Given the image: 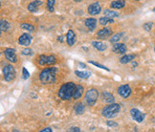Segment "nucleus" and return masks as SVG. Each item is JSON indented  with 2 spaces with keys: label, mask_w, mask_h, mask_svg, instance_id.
Masks as SVG:
<instances>
[{
  "label": "nucleus",
  "mask_w": 155,
  "mask_h": 132,
  "mask_svg": "<svg viewBox=\"0 0 155 132\" xmlns=\"http://www.w3.org/2000/svg\"><path fill=\"white\" fill-rule=\"evenodd\" d=\"M58 72V68L49 66L41 70L39 73V81L42 84H52L57 81V74Z\"/></svg>",
  "instance_id": "obj_1"
},
{
  "label": "nucleus",
  "mask_w": 155,
  "mask_h": 132,
  "mask_svg": "<svg viewBox=\"0 0 155 132\" xmlns=\"http://www.w3.org/2000/svg\"><path fill=\"white\" fill-rule=\"evenodd\" d=\"M76 89V84L72 81L63 83L58 91V98L62 101H71L73 99L74 92Z\"/></svg>",
  "instance_id": "obj_2"
},
{
  "label": "nucleus",
  "mask_w": 155,
  "mask_h": 132,
  "mask_svg": "<svg viewBox=\"0 0 155 132\" xmlns=\"http://www.w3.org/2000/svg\"><path fill=\"white\" fill-rule=\"evenodd\" d=\"M121 111V106L118 104H108V105L104 106L102 110V115L106 119H112L118 115V113Z\"/></svg>",
  "instance_id": "obj_3"
},
{
  "label": "nucleus",
  "mask_w": 155,
  "mask_h": 132,
  "mask_svg": "<svg viewBox=\"0 0 155 132\" xmlns=\"http://www.w3.org/2000/svg\"><path fill=\"white\" fill-rule=\"evenodd\" d=\"M3 79L5 81H13L16 77V71L12 64H5L3 66Z\"/></svg>",
  "instance_id": "obj_4"
},
{
  "label": "nucleus",
  "mask_w": 155,
  "mask_h": 132,
  "mask_svg": "<svg viewBox=\"0 0 155 132\" xmlns=\"http://www.w3.org/2000/svg\"><path fill=\"white\" fill-rule=\"evenodd\" d=\"M99 98V91L95 88H91L87 90V92L85 93V101L89 106H94L95 104L97 103Z\"/></svg>",
  "instance_id": "obj_5"
},
{
  "label": "nucleus",
  "mask_w": 155,
  "mask_h": 132,
  "mask_svg": "<svg viewBox=\"0 0 155 132\" xmlns=\"http://www.w3.org/2000/svg\"><path fill=\"white\" fill-rule=\"evenodd\" d=\"M38 63L40 66H53L54 64L57 63V58L51 55V56H45V55H40L38 58Z\"/></svg>",
  "instance_id": "obj_6"
},
{
  "label": "nucleus",
  "mask_w": 155,
  "mask_h": 132,
  "mask_svg": "<svg viewBox=\"0 0 155 132\" xmlns=\"http://www.w3.org/2000/svg\"><path fill=\"white\" fill-rule=\"evenodd\" d=\"M4 56H5V58L11 63H16L18 61L16 51L15 49H13V48H7V49H5Z\"/></svg>",
  "instance_id": "obj_7"
},
{
  "label": "nucleus",
  "mask_w": 155,
  "mask_h": 132,
  "mask_svg": "<svg viewBox=\"0 0 155 132\" xmlns=\"http://www.w3.org/2000/svg\"><path fill=\"white\" fill-rule=\"evenodd\" d=\"M117 92H118V94L120 95L122 98L127 99V98H129L130 96H131V93H132V89H131V87L128 84H124V85H121V86L118 87Z\"/></svg>",
  "instance_id": "obj_8"
},
{
  "label": "nucleus",
  "mask_w": 155,
  "mask_h": 132,
  "mask_svg": "<svg viewBox=\"0 0 155 132\" xmlns=\"http://www.w3.org/2000/svg\"><path fill=\"white\" fill-rule=\"evenodd\" d=\"M130 116H131V118H132L135 122L140 124V123H142L145 120L146 114L141 112L139 109H137V108H132V109L130 110Z\"/></svg>",
  "instance_id": "obj_9"
},
{
  "label": "nucleus",
  "mask_w": 155,
  "mask_h": 132,
  "mask_svg": "<svg viewBox=\"0 0 155 132\" xmlns=\"http://www.w3.org/2000/svg\"><path fill=\"white\" fill-rule=\"evenodd\" d=\"M32 40H33L32 35L28 33H24L18 38V43L22 46L29 47V45L32 43Z\"/></svg>",
  "instance_id": "obj_10"
},
{
  "label": "nucleus",
  "mask_w": 155,
  "mask_h": 132,
  "mask_svg": "<svg viewBox=\"0 0 155 132\" xmlns=\"http://www.w3.org/2000/svg\"><path fill=\"white\" fill-rule=\"evenodd\" d=\"M127 51V47L124 43H114L112 46V52L118 55H124Z\"/></svg>",
  "instance_id": "obj_11"
},
{
  "label": "nucleus",
  "mask_w": 155,
  "mask_h": 132,
  "mask_svg": "<svg viewBox=\"0 0 155 132\" xmlns=\"http://www.w3.org/2000/svg\"><path fill=\"white\" fill-rule=\"evenodd\" d=\"M87 12H88V14L91 15H97L102 12V7H101L99 2H94L88 6Z\"/></svg>",
  "instance_id": "obj_12"
},
{
  "label": "nucleus",
  "mask_w": 155,
  "mask_h": 132,
  "mask_svg": "<svg viewBox=\"0 0 155 132\" xmlns=\"http://www.w3.org/2000/svg\"><path fill=\"white\" fill-rule=\"evenodd\" d=\"M112 35V30L110 28H107V27H104L103 29H101L100 31L97 33V38H100V39H104L106 38L110 37Z\"/></svg>",
  "instance_id": "obj_13"
},
{
  "label": "nucleus",
  "mask_w": 155,
  "mask_h": 132,
  "mask_svg": "<svg viewBox=\"0 0 155 132\" xmlns=\"http://www.w3.org/2000/svg\"><path fill=\"white\" fill-rule=\"evenodd\" d=\"M42 4H43V1H41V0H34V1L28 4L27 9L29 12H31V13H35V12H38V8Z\"/></svg>",
  "instance_id": "obj_14"
},
{
  "label": "nucleus",
  "mask_w": 155,
  "mask_h": 132,
  "mask_svg": "<svg viewBox=\"0 0 155 132\" xmlns=\"http://www.w3.org/2000/svg\"><path fill=\"white\" fill-rule=\"evenodd\" d=\"M101 99L105 104H113L115 103V98L114 96H113L110 92H107V91H104L101 94Z\"/></svg>",
  "instance_id": "obj_15"
},
{
  "label": "nucleus",
  "mask_w": 155,
  "mask_h": 132,
  "mask_svg": "<svg viewBox=\"0 0 155 132\" xmlns=\"http://www.w3.org/2000/svg\"><path fill=\"white\" fill-rule=\"evenodd\" d=\"M84 25L90 32H93L97 27V19L93 18V17H89L84 20Z\"/></svg>",
  "instance_id": "obj_16"
},
{
  "label": "nucleus",
  "mask_w": 155,
  "mask_h": 132,
  "mask_svg": "<svg viewBox=\"0 0 155 132\" xmlns=\"http://www.w3.org/2000/svg\"><path fill=\"white\" fill-rule=\"evenodd\" d=\"M76 39H77V37H76V34L73 30H68V32L66 34V42L69 46H73L75 43H76Z\"/></svg>",
  "instance_id": "obj_17"
},
{
  "label": "nucleus",
  "mask_w": 155,
  "mask_h": 132,
  "mask_svg": "<svg viewBox=\"0 0 155 132\" xmlns=\"http://www.w3.org/2000/svg\"><path fill=\"white\" fill-rule=\"evenodd\" d=\"M83 93H84V88H83V86L81 85V84H77L76 85V89H75V92H74L73 99L74 100L81 99L82 97Z\"/></svg>",
  "instance_id": "obj_18"
},
{
  "label": "nucleus",
  "mask_w": 155,
  "mask_h": 132,
  "mask_svg": "<svg viewBox=\"0 0 155 132\" xmlns=\"http://www.w3.org/2000/svg\"><path fill=\"white\" fill-rule=\"evenodd\" d=\"M124 6H126V0H114L110 3V7L116 10L123 9Z\"/></svg>",
  "instance_id": "obj_19"
},
{
  "label": "nucleus",
  "mask_w": 155,
  "mask_h": 132,
  "mask_svg": "<svg viewBox=\"0 0 155 132\" xmlns=\"http://www.w3.org/2000/svg\"><path fill=\"white\" fill-rule=\"evenodd\" d=\"M135 55L133 54H127V55H124L121 58H120V62L122 64H127L131 61H133V59L135 58Z\"/></svg>",
  "instance_id": "obj_20"
},
{
  "label": "nucleus",
  "mask_w": 155,
  "mask_h": 132,
  "mask_svg": "<svg viewBox=\"0 0 155 132\" xmlns=\"http://www.w3.org/2000/svg\"><path fill=\"white\" fill-rule=\"evenodd\" d=\"M92 46L95 48V49H97L98 51L100 52H104L106 50V48H107V45L104 42H102V41H93L92 42Z\"/></svg>",
  "instance_id": "obj_21"
},
{
  "label": "nucleus",
  "mask_w": 155,
  "mask_h": 132,
  "mask_svg": "<svg viewBox=\"0 0 155 132\" xmlns=\"http://www.w3.org/2000/svg\"><path fill=\"white\" fill-rule=\"evenodd\" d=\"M74 111L77 115H82L83 113L85 111V107L83 105L82 103H77L74 105Z\"/></svg>",
  "instance_id": "obj_22"
},
{
  "label": "nucleus",
  "mask_w": 155,
  "mask_h": 132,
  "mask_svg": "<svg viewBox=\"0 0 155 132\" xmlns=\"http://www.w3.org/2000/svg\"><path fill=\"white\" fill-rule=\"evenodd\" d=\"M75 75L80 78V79H89L91 76V73L88 71H80V70H76L75 71Z\"/></svg>",
  "instance_id": "obj_23"
},
{
  "label": "nucleus",
  "mask_w": 155,
  "mask_h": 132,
  "mask_svg": "<svg viewBox=\"0 0 155 132\" xmlns=\"http://www.w3.org/2000/svg\"><path fill=\"white\" fill-rule=\"evenodd\" d=\"M104 15L105 16H108V17H112V18H116V17L120 16V14L118 13L116 11H113V10H104Z\"/></svg>",
  "instance_id": "obj_24"
},
{
  "label": "nucleus",
  "mask_w": 155,
  "mask_h": 132,
  "mask_svg": "<svg viewBox=\"0 0 155 132\" xmlns=\"http://www.w3.org/2000/svg\"><path fill=\"white\" fill-rule=\"evenodd\" d=\"M99 22L101 25H103V26H105L107 25V24H111L114 22V19L112 18V17H108V16H103V17H101V18L99 19Z\"/></svg>",
  "instance_id": "obj_25"
},
{
  "label": "nucleus",
  "mask_w": 155,
  "mask_h": 132,
  "mask_svg": "<svg viewBox=\"0 0 155 132\" xmlns=\"http://www.w3.org/2000/svg\"><path fill=\"white\" fill-rule=\"evenodd\" d=\"M20 28L22 30H24V31H28L29 33H32V32H34L35 30V28L32 25V24H29L27 22L21 23L20 24Z\"/></svg>",
  "instance_id": "obj_26"
},
{
  "label": "nucleus",
  "mask_w": 155,
  "mask_h": 132,
  "mask_svg": "<svg viewBox=\"0 0 155 132\" xmlns=\"http://www.w3.org/2000/svg\"><path fill=\"white\" fill-rule=\"evenodd\" d=\"M124 35V32H121V33H117L115 35H112V38H110V42L112 44H114V43H117L118 41H120V39L123 38V35Z\"/></svg>",
  "instance_id": "obj_27"
},
{
  "label": "nucleus",
  "mask_w": 155,
  "mask_h": 132,
  "mask_svg": "<svg viewBox=\"0 0 155 132\" xmlns=\"http://www.w3.org/2000/svg\"><path fill=\"white\" fill-rule=\"evenodd\" d=\"M10 27H11V25L7 20L1 19V21H0V30H1V32L8 31V30L10 29Z\"/></svg>",
  "instance_id": "obj_28"
},
{
  "label": "nucleus",
  "mask_w": 155,
  "mask_h": 132,
  "mask_svg": "<svg viewBox=\"0 0 155 132\" xmlns=\"http://www.w3.org/2000/svg\"><path fill=\"white\" fill-rule=\"evenodd\" d=\"M55 4H56V0H47L46 7L50 13H53L54 10H55Z\"/></svg>",
  "instance_id": "obj_29"
},
{
  "label": "nucleus",
  "mask_w": 155,
  "mask_h": 132,
  "mask_svg": "<svg viewBox=\"0 0 155 132\" xmlns=\"http://www.w3.org/2000/svg\"><path fill=\"white\" fill-rule=\"evenodd\" d=\"M89 63L92 64V65H94V66H96V67H98V68H101V69L106 70L107 72H109V71H110V69H109V68H107L106 66H104V65H103V64H101V63L95 62V61H89Z\"/></svg>",
  "instance_id": "obj_30"
},
{
  "label": "nucleus",
  "mask_w": 155,
  "mask_h": 132,
  "mask_svg": "<svg viewBox=\"0 0 155 132\" xmlns=\"http://www.w3.org/2000/svg\"><path fill=\"white\" fill-rule=\"evenodd\" d=\"M21 53H22V55H23V56H32L33 54H34L33 50H32V49H30L29 47L25 48V49H23Z\"/></svg>",
  "instance_id": "obj_31"
},
{
  "label": "nucleus",
  "mask_w": 155,
  "mask_h": 132,
  "mask_svg": "<svg viewBox=\"0 0 155 132\" xmlns=\"http://www.w3.org/2000/svg\"><path fill=\"white\" fill-rule=\"evenodd\" d=\"M152 27H153V23L152 22H147V23L144 24V25H143V28H144L147 32H150Z\"/></svg>",
  "instance_id": "obj_32"
},
{
  "label": "nucleus",
  "mask_w": 155,
  "mask_h": 132,
  "mask_svg": "<svg viewBox=\"0 0 155 132\" xmlns=\"http://www.w3.org/2000/svg\"><path fill=\"white\" fill-rule=\"evenodd\" d=\"M30 77V73L25 67H22V78L23 80H28V78Z\"/></svg>",
  "instance_id": "obj_33"
},
{
  "label": "nucleus",
  "mask_w": 155,
  "mask_h": 132,
  "mask_svg": "<svg viewBox=\"0 0 155 132\" xmlns=\"http://www.w3.org/2000/svg\"><path fill=\"white\" fill-rule=\"evenodd\" d=\"M106 125H107V127H119L118 123H116L114 121H110V120L106 122Z\"/></svg>",
  "instance_id": "obj_34"
},
{
  "label": "nucleus",
  "mask_w": 155,
  "mask_h": 132,
  "mask_svg": "<svg viewBox=\"0 0 155 132\" xmlns=\"http://www.w3.org/2000/svg\"><path fill=\"white\" fill-rule=\"evenodd\" d=\"M68 131H76V132H81V128L78 127H70L68 129Z\"/></svg>",
  "instance_id": "obj_35"
},
{
  "label": "nucleus",
  "mask_w": 155,
  "mask_h": 132,
  "mask_svg": "<svg viewBox=\"0 0 155 132\" xmlns=\"http://www.w3.org/2000/svg\"><path fill=\"white\" fill-rule=\"evenodd\" d=\"M52 131H53V129L51 127H45L40 130V132H52Z\"/></svg>",
  "instance_id": "obj_36"
},
{
  "label": "nucleus",
  "mask_w": 155,
  "mask_h": 132,
  "mask_svg": "<svg viewBox=\"0 0 155 132\" xmlns=\"http://www.w3.org/2000/svg\"><path fill=\"white\" fill-rule=\"evenodd\" d=\"M58 41H59V42H63V37H62V35H59V37H58Z\"/></svg>",
  "instance_id": "obj_37"
},
{
  "label": "nucleus",
  "mask_w": 155,
  "mask_h": 132,
  "mask_svg": "<svg viewBox=\"0 0 155 132\" xmlns=\"http://www.w3.org/2000/svg\"><path fill=\"white\" fill-rule=\"evenodd\" d=\"M79 66H80V67H82L83 69L86 68V65L84 63H82V62H79Z\"/></svg>",
  "instance_id": "obj_38"
},
{
  "label": "nucleus",
  "mask_w": 155,
  "mask_h": 132,
  "mask_svg": "<svg viewBox=\"0 0 155 132\" xmlns=\"http://www.w3.org/2000/svg\"><path fill=\"white\" fill-rule=\"evenodd\" d=\"M136 66H138V63H137V62H132V67H136Z\"/></svg>",
  "instance_id": "obj_39"
},
{
  "label": "nucleus",
  "mask_w": 155,
  "mask_h": 132,
  "mask_svg": "<svg viewBox=\"0 0 155 132\" xmlns=\"http://www.w3.org/2000/svg\"><path fill=\"white\" fill-rule=\"evenodd\" d=\"M75 1H76V2H81V0H75Z\"/></svg>",
  "instance_id": "obj_40"
},
{
  "label": "nucleus",
  "mask_w": 155,
  "mask_h": 132,
  "mask_svg": "<svg viewBox=\"0 0 155 132\" xmlns=\"http://www.w3.org/2000/svg\"><path fill=\"white\" fill-rule=\"evenodd\" d=\"M152 12H154V13H155V8H153V10H152Z\"/></svg>",
  "instance_id": "obj_41"
},
{
  "label": "nucleus",
  "mask_w": 155,
  "mask_h": 132,
  "mask_svg": "<svg viewBox=\"0 0 155 132\" xmlns=\"http://www.w3.org/2000/svg\"><path fill=\"white\" fill-rule=\"evenodd\" d=\"M135 1H140V0H135Z\"/></svg>",
  "instance_id": "obj_42"
},
{
  "label": "nucleus",
  "mask_w": 155,
  "mask_h": 132,
  "mask_svg": "<svg viewBox=\"0 0 155 132\" xmlns=\"http://www.w3.org/2000/svg\"><path fill=\"white\" fill-rule=\"evenodd\" d=\"M154 52H155V48H154Z\"/></svg>",
  "instance_id": "obj_43"
}]
</instances>
